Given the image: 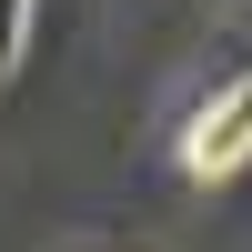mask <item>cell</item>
Returning a JSON list of instances; mask_svg holds the SVG:
<instances>
[{"instance_id":"cell-3","label":"cell","mask_w":252,"mask_h":252,"mask_svg":"<svg viewBox=\"0 0 252 252\" xmlns=\"http://www.w3.org/2000/svg\"><path fill=\"white\" fill-rule=\"evenodd\" d=\"M232 10H242V0H232Z\"/></svg>"},{"instance_id":"cell-2","label":"cell","mask_w":252,"mask_h":252,"mask_svg":"<svg viewBox=\"0 0 252 252\" xmlns=\"http://www.w3.org/2000/svg\"><path fill=\"white\" fill-rule=\"evenodd\" d=\"M20 40H31V0H0V81L20 71Z\"/></svg>"},{"instance_id":"cell-1","label":"cell","mask_w":252,"mask_h":252,"mask_svg":"<svg viewBox=\"0 0 252 252\" xmlns=\"http://www.w3.org/2000/svg\"><path fill=\"white\" fill-rule=\"evenodd\" d=\"M182 161H192V182H232L252 161V71L232 81V91L212 101V111L192 121V141H182Z\"/></svg>"}]
</instances>
